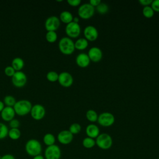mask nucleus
Segmentation results:
<instances>
[{
	"label": "nucleus",
	"mask_w": 159,
	"mask_h": 159,
	"mask_svg": "<svg viewBox=\"0 0 159 159\" xmlns=\"http://www.w3.org/2000/svg\"><path fill=\"white\" fill-rule=\"evenodd\" d=\"M24 148L26 153L32 157L40 155L42 152V145L41 143L35 139L28 140L25 144Z\"/></svg>",
	"instance_id": "1"
},
{
	"label": "nucleus",
	"mask_w": 159,
	"mask_h": 159,
	"mask_svg": "<svg viewBox=\"0 0 159 159\" xmlns=\"http://www.w3.org/2000/svg\"><path fill=\"white\" fill-rule=\"evenodd\" d=\"M58 48L63 54L70 55L75 50V42L70 37H63L58 42Z\"/></svg>",
	"instance_id": "2"
},
{
	"label": "nucleus",
	"mask_w": 159,
	"mask_h": 159,
	"mask_svg": "<svg viewBox=\"0 0 159 159\" xmlns=\"http://www.w3.org/2000/svg\"><path fill=\"white\" fill-rule=\"evenodd\" d=\"M32 107V104L30 101L27 99H20L16 101L13 106V109L16 114L24 116L30 113Z\"/></svg>",
	"instance_id": "3"
},
{
	"label": "nucleus",
	"mask_w": 159,
	"mask_h": 159,
	"mask_svg": "<svg viewBox=\"0 0 159 159\" xmlns=\"http://www.w3.org/2000/svg\"><path fill=\"white\" fill-rule=\"evenodd\" d=\"M96 145L102 150H108L111 148L113 144L112 137L107 133L100 134L95 139Z\"/></svg>",
	"instance_id": "4"
},
{
	"label": "nucleus",
	"mask_w": 159,
	"mask_h": 159,
	"mask_svg": "<svg viewBox=\"0 0 159 159\" xmlns=\"http://www.w3.org/2000/svg\"><path fill=\"white\" fill-rule=\"evenodd\" d=\"M43 157L45 159H60L61 157L60 147L56 144L47 147L44 150Z\"/></svg>",
	"instance_id": "5"
},
{
	"label": "nucleus",
	"mask_w": 159,
	"mask_h": 159,
	"mask_svg": "<svg viewBox=\"0 0 159 159\" xmlns=\"http://www.w3.org/2000/svg\"><path fill=\"white\" fill-rule=\"evenodd\" d=\"M94 12L95 8L89 2L80 5L78 9V14L79 17L83 19H90L94 16Z\"/></svg>",
	"instance_id": "6"
},
{
	"label": "nucleus",
	"mask_w": 159,
	"mask_h": 159,
	"mask_svg": "<svg viewBox=\"0 0 159 159\" xmlns=\"http://www.w3.org/2000/svg\"><path fill=\"white\" fill-rule=\"evenodd\" d=\"M97 121L100 125L104 127H107L114 124L115 122V117L112 113L109 112H104L98 115Z\"/></svg>",
	"instance_id": "7"
},
{
	"label": "nucleus",
	"mask_w": 159,
	"mask_h": 159,
	"mask_svg": "<svg viewBox=\"0 0 159 159\" xmlns=\"http://www.w3.org/2000/svg\"><path fill=\"white\" fill-rule=\"evenodd\" d=\"M12 84L16 88L24 87L27 81V77L25 73L22 71H16L14 75L11 77Z\"/></svg>",
	"instance_id": "8"
},
{
	"label": "nucleus",
	"mask_w": 159,
	"mask_h": 159,
	"mask_svg": "<svg viewBox=\"0 0 159 159\" xmlns=\"http://www.w3.org/2000/svg\"><path fill=\"white\" fill-rule=\"evenodd\" d=\"M65 33L70 39L78 37L81 34V27L79 23L71 22L65 26Z\"/></svg>",
	"instance_id": "9"
},
{
	"label": "nucleus",
	"mask_w": 159,
	"mask_h": 159,
	"mask_svg": "<svg viewBox=\"0 0 159 159\" xmlns=\"http://www.w3.org/2000/svg\"><path fill=\"white\" fill-rule=\"evenodd\" d=\"M31 117L35 120H40L42 119L46 114L45 107L40 104H35L32 106L30 112Z\"/></svg>",
	"instance_id": "10"
},
{
	"label": "nucleus",
	"mask_w": 159,
	"mask_h": 159,
	"mask_svg": "<svg viewBox=\"0 0 159 159\" xmlns=\"http://www.w3.org/2000/svg\"><path fill=\"white\" fill-rule=\"evenodd\" d=\"M44 26L47 31H55L60 26V20L59 17L55 16H51L47 17L45 21Z\"/></svg>",
	"instance_id": "11"
},
{
	"label": "nucleus",
	"mask_w": 159,
	"mask_h": 159,
	"mask_svg": "<svg viewBox=\"0 0 159 159\" xmlns=\"http://www.w3.org/2000/svg\"><path fill=\"white\" fill-rule=\"evenodd\" d=\"M58 81L61 86L68 88L73 84V78L70 73L67 71H63L59 74Z\"/></svg>",
	"instance_id": "12"
},
{
	"label": "nucleus",
	"mask_w": 159,
	"mask_h": 159,
	"mask_svg": "<svg viewBox=\"0 0 159 159\" xmlns=\"http://www.w3.org/2000/svg\"><path fill=\"white\" fill-rule=\"evenodd\" d=\"M83 34L84 38L90 42H94L98 38L99 33L98 29L93 25L86 26L83 30Z\"/></svg>",
	"instance_id": "13"
},
{
	"label": "nucleus",
	"mask_w": 159,
	"mask_h": 159,
	"mask_svg": "<svg viewBox=\"0 0 159 159\" xmlns=\"http://www.w3.org/2000/svg\"><path fill=\"white\" fill-rule=\"evenodd\" d=\"M58 142L62 145H68L73 140V135L68 130L60 131L57 137Z\"/></svg>",
	"instance_id": "14"
},
{
	"label": "nucleus",
	"mask_w": 159,
	"mask_h": 159,
	"mask_svg": "<svg viewBox=\"0 0 159 159\" xmlns=\"http://www.w3.org/2000/svg\"><path fill=\"white\" fill-rule=\"evenodd\" d=\"M88 55L91 61L98 62L101 61L102 58V52L99 47H93L88 50Z\"/></svg>",
	"instance_id": "15"
},
{
	"label": "nucleus",
	"mask_w": 159,
	"mask_h": 159,
	"mask_svg": "<svg viewBox=\"0 0 159 159\" xmlns=\"http://www.w3.org/2000/svg\"><path fill=\"white\" fill-rule=\"evenodd\" d=\"M16 113L12 107L5 106L1 112V117L4 121L9 122L15 117Z\"/></svg>",
	"instance_id": "16"
},
{
	"label": "nucleus",
	"mask_w": 159,
	"mask_h": 159,
	"mask_svg": "<svg viewBox=\"0 0 159 159\" xmlns=\"http://www.w3.org/2000/svg\"><path fill=\"white\" fill-rule=\"evenodd\" d=\"M90 59L87 53H80L76 57V63L81 68H86L90 63Z\"/></svg>",
	"instance_id": "17"
},
{
	"label": "nucleus",
	"mask_w": 159,
	"mask_h": 159,
	"mask_svg": "<svg viewBox=\"0 0 159 159\" xmlns=\"http://www.w3.org/2000/svg\"><path fill=\"white\" fill-rule=\"evenodd\" d=\"M85 132L87 137L96 139L100 134V130L98 126L94 124H89L86 126Z\"/></svg>",
	"instance_id": "18"
},
{
	"label": "nucleus",
	"mask_w": 159,
	"mask_h": 159,
	"mask_svg": "<svg viewBox=\"0 0 159 159\" xmlns=\"http://www.w3.org/2000/svg\"><path fill=\"white\" fill-rule=\"evenodd\" d=\"M73 14L68 11H63L60 14V22H62L65 24H69L71 22H73Z\"/></svg>",
	"instance_id": "19"
},
{
	"label": "nucleus",
	"mask_w": 159,
	"mask_h": 159,
	"mask_svg": "<svg viewBox=\"0 0 159 159\" xmlns=\"http://www.w3.org/2000/svg\"><path fill=\"white\" fill-rule=\"evenodd\" d=\"M11 66L16 71H21V70L24 66V61L22 58L15 57L12 60Z\"/></svg>",
	"instance_id": "20"
},
{
	"label": "nucleus",
	"mask_w": 159,
	"mask_h": 159,
	"mask_svg": "<svg viewBox=\"0 0 159 159\" xmlns=\"http://www.w3.org/2000/svg\"><path fill=\"white\" fill-rule=\"evenodd\" d=\"M43 143L47 146H50L55 144L56 138L55 135L52 133H47L45 134L42 139Z\"/></svg>",
	"instance_id": "21"
},
{
	"label": "nucleus",
	"mask_w": 159,
	"mask_h": 159,
	"mask_svg": "<svg viewBox=\"0 0 159 159\" xmlns=\"http://www.w3.org/2000/svg\"><path fill=\"white\" fill-rule=\"evenodd\" d=\"M88 46V41L85 38H80L75 42V49L78 50H85Z\"/></svg>",
	"instance_id": "22"
},
{
	"label": "nucleus",
	"mask_w": 159,
	"mask_h": 159,
	"mask_svg": "<svg viewBox=\"0 0 159 159\" xmlns=\"http://www.w3.org/2000/svg\"><path fill=\"white\" fill-rule=\"evenodd\" d=\"M7 136L13 140H18L21 136V132L19 128L10 129L8 131Z\"/></svg>",
	"instance_id": "23"
},
{
	"label": "nucleus",
	"mask_w": 159,
	"mask_h": 159,
	"mask_svg": "<svg viewBox=\"0 0 159 159\" xmlns=\"http://www.w3.org/2000/svg\"><path fill=\"white\" fill-rule=\"evenodd\" d=\"M82 145L85 148H87V149L92 148L96 145L95 139L86 137L84 138L83 140H82Z\"/></svg>",
	"instance_id": "24"
},
{
	"label": "nucleus",
	"mask_w": 159,
	"mask_h": 159,
	"mask_svg": "<svg viewBox=\"0 0 159 159\" xmlns=\"http://www.w3.org/2000/svg\"><path fill=\"white\" fill-rule=\"evenodd\" d=\"M86 119L91 122H95L98 120V114L96 111L93 109H89L86 113Z\"/></svg>",
	"instance_id": "25"
},
{
	"label": "nucleus",
	"mask_w": 159,
	"mask_h": 159,
	"mask_svg": "<svg viewBox=\"0 0 159 159\" xmlns=\"http://www.w3.org/2000/svg\"><path fill=\"white\" fill-rule=\"evenodd\" d=\"M58 38L57 34L55 31H47L45 34V39L49 43H54Z\"/></svg>",
	"instance_id": "26"
},
{
	"label": "nucleus",
	"mask_w": 159,
	"mask_h": 159,
	"mask_svg": "<svg viewBox=\"0 0 159 159\" xmlns=\"http://www.w3.org/2000/svg\"><path fill=\"white\" fill-rule=\"evenodd\" d=\"M16 98L11 95H7L3 99V102L5 105V106H9V107H12L14 106V104L16 102Z\"/></svg>",
	"instance_id": "27"
},
{
	"label": "nucleus",
	"mask_w": 159,
	"mask_h": 159,
	"mask_svg": "<svg viewBox=\"0 0 159 159\" xmlns=\"http://www.w3.org/2000/svg\"><path fill=\"white\" fill-rule=\"evenodd\" d=\"M81 126L80 124L75 122L71 124L70 127L68 130L73 134V135H76L79 134L81 132Z\"/></svg>",
	"instance_id": "28"
},
{
	"label": "nucleus",
	"mask_w": 159,
	"mask_h": 159,
	"mask_svg": "<svg viewBox=\"0 0 159 159\" xmlns=\"http://www.w3.org/2000/svg\"><path fill=\"white\" fill-rule=\"evenodd\" d=\"M154 13H155V12L150 6H145V7H143V8L142 9V14H143V16L146 18L149 19V18L152 17L154 15Z\"/></svg>",
	"instance_id": "29"
},
{
	"label": "nucleus",
	"mask_w": 159,
	"mask_h": 159,
	"mask_svg": "<svg viewBox=\"0 0 159 159\" xmlns=\"http://www.w3.org/2000/svg\"><path fill=\"white\" fill-rule=\"evenodd\" d=\"M9 129L7 126L2 123L0 122V140L4 139L7 137Z\"/></svg>",
	"instance_id": "30"
},
{
	"label": "nucleus",
	"mask_w": 159,
	"mask_h": 159,
	"mask_svg": "<svg viewBox=\"0 0 159 159\" xmlns=\"http://www.w3.org/2000/svg\"><path fill=\"white\" fill-rule=\"evenodd\" d=\"M96 9L97 12H98L99 14L103 15V14H106V13L108 12V11H109V6H108V5H107V4L101 2L96 7Z\"/></svg>",
	"instance_id": "31"
},
{
	"label": "nucleus",
	"mask_w": 159,
	"mask_h": 159,
	"mask_svg": "<svg viewBox=\"0 0 159 159\" xmlns=\"http://www.w3.org/2000/svg\"><path fill=\"white\" fill-rule=\"evenodd\" d=\"M59 74L55 71H50L46 75L47 80L50 82H55L58 81Z\"/></svg>",
	"instance_id": "32"
},
{
	"label": "nucleus",
	"mask_w": 159,
	"mask_h": 159,
	"mask_svg": "<svg viewBox=\"0 0 159 159\" xmlns=\"http://www.w3.org/2000/svg\"><path fill=\"white\" fill-rule=\"evenodd\" d=\"M4 71L5 75L7 76H9V77H12L16 72L15 70L12 68V66H10V65L7 66L6 67H5Z\"/></svg>",
	"instance_id": "33"
},
{
	"label": "nucleus",
	"mask_w": 159,
	"mask_h": 159,
	"mask_svg": "<svg viewBox=\"0 0 159 159\" xmlns=\"http://www.w3.org/2000/svg\"><path fill=\"white\" fill-rule=\"evenodd\" d=\"M20 125V121L18 119H15V118H14L13 119H12L11 121L9 122V125L11 129L19 128Z\"/></svg>",
	"instance_id": "34"
},
{
	"label": "nucleus",
	"mask_w": 159,
	"mask_h": 159,
	"mask_svg": "<svg viewBox=\"0 0 159 159\" xmlns=\"http://www.w3.org/2000/svg\"><path fill=\"white\" fill-rule=\"evenodd\" d=\"M150 6L154 12H159V0H154L152 1Z\"/></svg>",
	"instance_id": "35"
},
{
	"label": "nucleus",
	"mask_w": 159,
	"mask_h": 159,
	"mask_svg": "<svg viewBox=\"0 0 159 159\" xmlns=\"http://www.w3.org/2000/svg\"><path fill=\"white\" fill-rule=\"evenodd\" d=\"M67 2L72 7H77L80 5L81 1L80 0H67Z\"/></svg>",
	"instance_id": "36"
},
{
	"label": "nucleus",
	"mask_w": 159,
	"mask_h": 159,
	"mask_svg": "<svg viewBox=\"0 0 159 159\" xmlns=\"http://www.w3.org/2000/svg\"><path fill=\"white\" fill-rule=\"evenodd\" d=\"M152 1H153L152 0H139V2L140 3V4H141L143 7H145V6H150Z\"/></svg>",
	"instance_id": "37"
},
{
	"label": "nucleus",
	"mask_w": 159,
	"mask_h": 159,
	"mask_svg": "<svg viewBox=\"0 0 159 159\" xmlns=\"http://www.w3.org/2000/svg\"><path fill=\"white\" fill-rule=\"evenodd\" d=\"M0 159H16V157L10 153H6L3 155L2 156H1Z\"/></svg>",
	"instance_id": "38"
},
{
	"label": "nucleus",
	"mask_w": 159,
	"mask_h": 159,
	"mask_svg": "<svg viewBox=\"0 0 159 159\" xmlns=\"http://www.w3.org/2000/svg\"><path fill=\"white\" fill-rule=\"evenodd\" d=\"M101 2V1L100 0H90L89 3L93 6L94 8L96 7Z\"/></svg>",
	"instance_id": "39"
},
{
	"label": "nucleus",
	"mask_w": 159,
	"mask_h": 159,
	"mask_svg": "<svg viewBox=\"0 0 159 159\" xmlns=\"http://www.w3.org/2000/svg\"><path fill=\"white\" fill-rule=\"evenodd\" d=\"M32 159H45L43 155H36L34 157H32Z\"/></svg>",
	"instance_id": "40"
},
{
	"label": "nucleus",
	"mask_w": 159,
	"mask_h": 159,
	"mask_svg": "<svg viewBox=\"0 0 159 159\" xmlns=\"http://www.w3.org/2000/svg\"><path fill=\"white\" fill-rule=\"evenodd\" d=\"M4 107H5V105L3 102V101H0V113L2 111V109L4 108Z\"/></svg>",
	"instance_id": "41"
},
{
	"label": "nucleus",
	"mask_w": 159,
	"mask_h": 159,
	"mask_svg": "<svg viewBox=\"0 0 159 159\" xmlns=\"http://www.w3.org/2000/svg\"><path fill=\"white\" fill-rule=\"evenodd\" d=\"M73 22H75L76 23H78L79 22V18L77 17H74Z\"/></svg>",
	"instance_id": "42"
},
{
	"label": "nucleus",
	"mask_w": 159,
	"mask_h": 159,
	"mask_svg": "<svg viewBox=\"0 0 159 159\" xmlns=\"http://www.w3.org/2000/svg\"><path fill=\"white\" fill-rule=\"evenodd\" d=\"M157 159H159V158H157Z\"/></svg>",
	"instance_id": "43"
}]
</instances>
